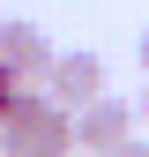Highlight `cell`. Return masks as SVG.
Masks as SVG:
<instances>
[{"mask_svg":"<svg viewBox=\"0 0 149 157\" xmlns=\"http://www.w3.org/2000/svg\"><path fill=\"white\" fill-rule=\"evenodd\" d=\"M134 52H142V75H149V30H142V45H134Z\"/></svg>","mask_w":149,"mask_h":157,"instance_id":"7","label":"cell"},{"mask_svg":"<svg viewBox=\"0 0 149 157\" xmlns=\"http://www.w3.org/2000/svg\"><path fill=\"white\" fill-rule=\"evenodd\" d=\"M74 150H82L74 112L52 105L45 90H30L23 105H15V120L0 127V157H74Z\"/></svg>","mask_w":149,"mask_h":157,"instance_id":"1","label":"cell"},{"mask_svg":"<svg viewBox=\"0 0 149 157\" xmlns=\"http://www.w3.org/2000/svg\"><path fill=\"white\" fill-rule=\"evenodd\" d=\"M0 67H8L15 82L45 90V82H52V67H60V52H52V37L37 30L30 15H8V23H0Z\"/></svg>","mask_w":149,"mask_h":157,"instance_id":"2","label":"cell"},{"mask_svg":"<svg viewBox=\"0 0 149 157\" xmlns=\"http://www.w3.org/2000/svg\"><path fill=\"white\" fill-rule=\"evenodd\" d=\"M45 97H52V105H67V112H89L97 97H112V90H104V60H97V52H60Z\"/></svg>","mask_w":149,"mask_h":157,"instance_id":"4","label":"cell"},{"mask_svg":"<svg viewBox=\"0 0 149 157\" xmlns=\"http://www.w3.org/2000/svg\"><path fill=\"white\" fill-rule=\"evenodd\" d=\"M142 120H149V82H142Z\"/></svg>","mask_w":149,"mask_h":157,"instance_id":"8","label":"cell"},{"mask_svg":"<svg viewBox=\"0 0 149 157\" xmlns=\"http://www.w3.org/2000/svg\"><path fill=\"white\" fill-rule=\"evenodd\" d=\"M23 97H30V82H15V75H8V67H0V127H8V120H15V105H23Z\"/></svg>","mask_w":149,"mask_h":157,"instance_id":"5","label":"cell"},{"mask_svg":"<svg viewBox=\"0 0 149 157\" xmlns=\"http://www.w3.org/2000/svg\"><path fill=\"white\" fill-rule=\"evenodd\" d=\"M119 157H149V135H134V142H127V150H119Z\"/></svg>","mask_w":149,"mask_h":157,"instance_id":"6","label":"cell"},{"mask_svg":"<svg viewBox=\"0 0 149 157\" xmlns=\"http://www.w3.org/2000/svg\"><path fill=\"white\" fill-rule=\"evenodd\" d=\"M142 127V105H127V97H97L89 112H74V135H82V157H119L134 142Z\"/></svg>","mask_w":149,"mask_h":157,"instance_id":"3","label":"cell"}]
</instances>
